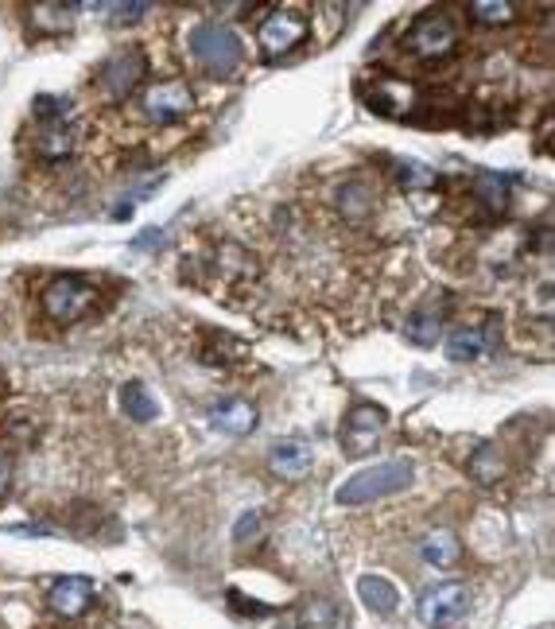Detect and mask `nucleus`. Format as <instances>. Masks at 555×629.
Segmentation results:
<instances>
[{"mask_svg": "<svg viewBox=\"0 0 555 629\" xmlns=\"http://www.w3.org/2000/svg\"><path fill=\"white\" fill-rule=\"evenodd\" d=\"M256 528H261V513L256 510L241 513L238 528H233V540H238V545H248V536H256Z\"/></svg>", "mask_w": 555, "mask_h": 629, "instance_id": "27", "label": "nucleus"}, {"mask_svg": "<svg viewBox=\"0 0 555 629\" xmlns=\"http://www.w3.org/2000/svg\"><path fill=\"white\" fill-rule=\"evenodd\" d=\"M140 75H144V55L140 52H120L113 55L109 62L102 67V85L109 98H128L132 94V85L140 82Z\"/></svg>", "mask_w": 555, "mask_h": 629, "instance_id": "11", "label": "nucleus"}, {"mask_svg": "<svg viewBox=\"0 0 555 629\" xmlns=\"http://www.w3.org/2000/svg\"><path fill=\"white\" fill-rule=\"evenodd\" d=\"M35 152H39L43 160H67V156L74 152V133H70L67 125H47L39 133V140H35Z\"/></svg>", "mask_w": 555, "mask_h": 629, "instance_id": "18", "label": "nucleus"}, {"mask_svg": "<svg viewBox=\"0 0 555 629\" xmlns=\"http://www.w3.org/2000/svg\"><path fill=\"white\" fill-rule=\"evenodd\" d=\"M419 556H424L431 568H451V563H459L462 545L451 528H436V533H427L424 540H419Z\"/></svg>", "mask_w": 555, "mask_h": 629, "instance_id": "12", "label": "nucleus"}, {"mask_svg": "<svg viewBox=\"0 0 555 629\" xmlns=\"http://www.w3.org/2000/svg\"><path fill=\"white\" fill-rule=\"evenodd\" d=\"M140 110H144V117L155 121V125H171V121L187 117V113L195 110V90H190L183 78H167V82L148 85L144 98H140Z\"/></svg>", "mask_w": 555, "mask_h": 629, "instance_id": "5", "label": "nucleus"}, {"mask_svg": "<svg viewBox=\"0 0 555 629\" xmlns=\"http://www.w3.org/2000/svg\"><path fill=\"white\" fill-rule=\"evenodd\" d=\"M439 314L436 311H416L408 319V339L416 342V346H431V342H439Z\"/></svg>", "mask_w": 555, "mask_h": 629, "instance_id": "22", "label": "nucleus"}, {"mask_svg": "<svg viewBox=\"0 0 555 629\" xmlns=\"http://www.w3.org/2000/svg\"><path fill=\"white\" fill-rule=\"evenodd\" d=\"M190 59L198 62V70L210 78H230L245 59V47L226 24H198L190 27Z\"/></svg>", "mask_w": 555, "mask_h": 629, "instance_id": "1", "label": "nucleus"}, {"mask_svg": "<svg viewBox=\"0 0 555 629\" xmlns=\"http://www.w3.org/2000/svg\"><path fill=\"white\" fill-rule=\"evenodd\" d=\"M401 183L404 187H431V183H436V171H427L424 163H404Z\"/></svg>", "mask_w": 555, "mask_h": 629, "instance_id": "26", "label": "nucleus"}, {"mask_svg": "<svg viewBox=\"0 0 555 629\" xmlns=\"http://www.w3.org/2000/svg\"><path fill=\"white\" fill-rule=\"evenodd\" d=\"M70 98H51V94H39L35 98V117L47 121V125H67L70 121Z\"/></svg>", "mask_w": 555, "mask_h": 629, "instance_id": "24", "label": "nucleus"}, {"mask_svg": "<svg viewBox=\"0 0 555 629\" xmlns=\"http://www.w3.org/2000/svg\"><path fill=\"white\" fill-rule=\"evenodd\" d=\"M486 350H489V339L478 327H462V331H454L451 339H447V354H451L454 362H474V357H482Z\"/></svg>", "mask_w": 555, "mask_h": 629, "instance_id": "17", "label": "nucleus"}, {"mask_svg": "<svg viewBox=\"0 0 555 629\" xmlns=\"http://www.w3.org/2000/svg\"><path fill=\"white\" fill-rule=\"evenodd\" d=\"M43 314L55 319V323H78L85 314L94 311L97 304V288L82 276H55L47 288H43Z\"/></svg>", "mask_w": 555, "mask_h": 629, "instance_id": "3", "label": "nucleus"}, {"mask_svg": "<svg viewBox=\"0 0 555 629\" xmlns=\"http://www.w3.org/2000/svg\"><path fill=\"white\" fill-rule=\"evenodd\" d=\"M342 214L346 218H366L373 210V191L361 187V183H350V187H342Z\"/></svg>", "mask_w": 555, "mask_h": 629, "instance_id": "23", "label": "nucleus"}, {"mask_svg": "<svg viewBox=\"0 0 555 629\" xmlns=\"http://www.w3.org/2000/svg\"><path fill=\"white\" fill-rule=\"evenodd\" d=\"M9 482H12V470H9V462L0 459V498L9 493Z\"/></svg>", "mask_w": 555, "mask_h": 629, "instance_id": "28", "label": "nucleus"}, {"mask_svg": "<svg viewBox=\"0 0 555 629\" xmlns=\"http://www.w3.org/2000/svg\"><path fill=\"white\" fill-rule=\"evenodd\" d=\"M384 427V412L377 404H354V412L342 424V451L346 455H366L377 447V435Z\"/></svg>", "mask_w": 555, "mask_h": 629, "instance_id": "8", "label": "nucleus"}, {"mask_svg": "<svg viewBox=\"0 0 555 629\" xmlns=\"http://www.w3.org/2000/svg\"><path fill=\"white\" fill-rule=\"evenodd\" d=\"M358 595H361V603H366L373 614H393L396 603H401L396 587L384 575H361L358 579Z\"/></svg>", "mask_w": 555, "mask_h": 629, "instance_id": "15", "label": "nucleus"}, {"mask_svg": "<svg viewBox=\"0 0 555 629\" xmlns=\"http://www.w3.org/2000/svg\"><path fill=\"white\" fill-rule=\"evenodd\" d=\"M311 467H315V451H311L303 439H284L273 447L268 455V470L284 482H299V478H308Z\"/></svg>", "mask_w": 555, "mask_h": 629, "instance_id": "9", "label": "nucleus"}, {"mask_svg": "<svg viewBox=\"0 0 555 629\" xmlns=\"http://www.w3.org/2000/svg\"><path fill=\"white\" fill-rule=\"evenodd\" d=\"M213 427H222L230 435H248L256 427V409L248 400H222L213 409Z\"/></svg>", "mask_w": 555, "mask_h": 629, "instance_id": "14", "label": "nucleus"}, {"mask_svg": "<svg viewBox=\"0 0 555 629\" xmlns=\"http://www.w3.org/2000/svg\"><path fill=\"white\" fill-rule=\"evenodd\" d=\"M377 98H381V110L389 113H408L416 105V90L408 82H396V78H381L377 82Z\"/></svg>", "mask_w": 555, "mask_h": 629, "instance_id": "19", "label": "nucleus"}, {"mask_svg": "<svg viewBox=\"0 0 555 629\" xmlns=\"http://www.w3.org/2000/svg\"><path fill=\"white\" fill-rule=\"evenodd\" d=\"M412 462L408 459H389V462H377L369 470H358L354 478H346L334 498L338 505H366V502H377V498H389V493H401L412 485Z\"/></svg>", "mask_w": 555, "mask_h": 629, "instance_id": "2", "label": "nucleus"}, {"mask_svg": "<svg viewBox=\"0 0 555 629\" xmlns=\"http://www.w3.org/2000/svg\"><path fill=\"white\" fill-rule=\"evenodd\" d=\"M454 47H459V32H454L451 16L443 12H424L416 16V24L408 27V52L424 62H439L451 59Z\"/></svg>", "mask_w": 555, "mask_h": 629, "instance_id": "4", "label": "nucleus"}, {"mask_svg": "<svg viewBox=\"0 0 555 629\" xmlns=\"http://www.w3.org/2000/svg\"><path fill=\"white\" fill-rule=\"evenodd\" d=\"M470 610V587L466 583H439L419 598V621L427 629H447L462 621Z\"/></svg>", "mask_w": 555, "mask_h": 629, "instance_id": "6", "label": "nucleus"}, {"mask_svg": "<svg viewBox=\"0 0 555 629\" xmlns=\"http://www.w3.org/2000/svg\"><path fill=\"white\" fill-rule=\"evenodd\" d=\"M120 404H125V412L137 420V424H148V420L160 416V404H155L152 392H148L140 381H128L125 389H120Z\"/></svg>", "mask_w": 555, "mask_h": 629, "instance_id": "16", "label": "nucleus"}, {"mask_svg": "<svg viewBox=\"0 0 555 629\" xmlns=\"http://www.w3.org/2000/svg\"><path fill=\"white\" fill-rule=\"evenodd\" d=\"M470 474L478 478V482H497V478L505 474V459H501V451L497 447H478V455L470 459Z\"/></svg>", "mask_w": 555, "mask_h": 629, "instance_id": "21", "label": "nucleus"}, {"mask_svg": "<svg viewBox=\"0 0 555 629\" xmlns=\"http://www.w3.org/2000/svg\"><path fill=\"white\" fill-rule=\"evenodd\" d=\"M470 16L478 20V24H512L517 20V4H509V0H474Z\"/></svg>", "mask_w": 555, "mask_h": 629, "instance_id": "20", "label": "nucleus"}, {"mask_svg": "<svg viewBox=\"0 0 555 629\" xmlns=\"http://www.w3.org/2000/svg\"><path fill=\"white\" fill-rule=\"evenodd\" d=\"M78 16V4H62V0H47L32 9V27L43 35H62Z\"/></svg>", "mask_w": 555, "mask_h": 629, "instance_id": "13", "label": "nucleus"}, {"mask_svg": "<svg viewBox=\"0 0 555 629\" xmlns=\"http://www.w3.org/2000/svg\"><path fill=\"white\" fill-rule=\"evenodd\" d=\"M47 603H51V610L59 614V618H82V614L90 610V603H94V583L85 575H67L51 587Z\"/></svg>", "mask_w": 555, "mask_h": 629, "instance_id": "10", "label": "nucleus"}, {"mask_svg": "<svg viewBox=\"0 0 555 629\" xmlns=\"http://www.w3.org/2000/svg\"><path fill=\"white\" fill-rule=\"evenodd\" d=\"M148 9H152V4H144V0H132V4H102V16L109 20V24H132V20H140Z\"/></svg>", "mask_w": 555, "mask_h": 629, "instance_id": "25", "label": "nucleus"}, {"mask_svg": "<svg viewBox=\"0 0 555 629\" xmlns=\"http://www.w3.org/2000/svg\"><path fill=\"white\" fill-rule=\"evenodd\" d=\"M303 39H308V20L288 9H276L273 16H265V24L256 32V43H261V52H265L268 59H284V55L296 52Z\"/></svg>", "mask_w": 555, "mask_h": 629, "instance_id": "7", "label": "nucleus"}]
</instances>
